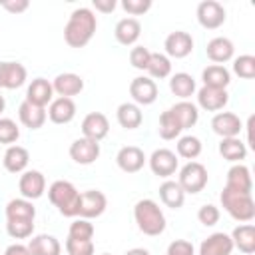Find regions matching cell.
Wrapping results in <instances>:
<instances>
[{"instance_id": "6da1fadb", "label": "cell", "mask_w": 255, "mask_h": 255, "mask_svg": "<svg viewBox=\"0 0 255 255\" xmlns=\"http://www.w3.org/2000/svg\"><path fill=\"white\" fill-rule=\"evenodd\" d=\"M96 28H98V20L94 10L86 6L76 8L64 26V40L70 48H84L94 38Z\"/></svg>"}, {"instance_id": "7a4b0ae2", "label": "cell", "mask_w": 255, "mask_h": 255, "mask_svg": "<svg viewBox=\"0 0 255 255\" xmlns=\"http://www.w3.org/2000/svg\"><path fill=\"white\" fill-rule=\"evenodd\" d=\"M133 219L143 235L157 237L165 231V215L153 199H139L133 205Z\"/></svg>"}, {"instance_id": "3957f363", "label": "cell", "mask_w": 255, "mask_h": 255, "mask_svg": "<svg viewBox=\"0 0 255 255\" xmlns=\"http://www.w3.org/2000/svg\"><path fill=\"white\" fill-rule=\"evenodd\" d=\"M48 199L64 217H78L80 191L76 189V185L72 181L56 179L48 187Z\"/></svg>"}, {"instance_id": "277c9868", "label": "cell", "mask_w": 255, "mask_h": 255, "mask_svg": "<svg viewBox=\"0 0 255 255\" xmlns=\"http://www.w3.org/2000/svg\"><path fill=\"white\" fill-rule=\"evenodd\" d=\"M219 199H221V207L235 221L249 223L255 217V201H253L251 193H241V191H233L229 187H223Z\"/></svg>"}, {"instance_id": "5b68a950", "label": "cell", "mask_w": 255, "mask_h": 255, "mask_svg": "<svg viewBox=\"0 0 255 255\" xmlns=\"http://www.w3.org/2000/svg\"><path fill=\"white\" fill-rule=\"evenodd\" d=\"M207 167L199 161H187L181 169H179V179L177 183L181 185V189L185 193H199L203 191V187L207 185Z\"/></svg>"}, {"instance_id": "8992f818", "label": "cell", "mask_w": 255, "mask_h": 255, "mask_svg": "<svg viewBox=\"0 0 255 255\" xmlns=\"http://www.w3.org/2000/svg\"><path fill=\"white\" fill-rule=\"evenodd\" d=\"M195 16H197L199 26H203L205 30H217L227 20V12H225L223 4H219L217 0H203V2H199L197 10H195Z\"/></svg>"}, {"instance_id": "52a82bcc", "label": "cell", "mask_w": 255, "mask_h": 255, "mask_svg": "<svg viewBox=\"0 0 255 255\" xmlns=\"http://www.w3.org/2000/svg\"><path fill=\"white\" fill-rule=\"evenodd\" d=\"M108 207V197L98 189H88L80 193L78 203V217L82 219H94L100 217Z\"/></svg>"}, {"instance_id": "ba28073f", "label": "cell", "mask_w": 255, "mask_h": 255, "mask_svg": "<svg viewBox=\"0 0 255 255\" xmlns=\"http://www.w3.org/2000/svg\"><path fill=\"white\" fill-rule=\"evenodd\" d=\"M147 163H149V169H151L155 175H159V177H169V175H173V173L177 171V167H179V159H177L175 151H171V149H167V147L155 149V151L149 155Z\"/></svg>"}, {"instance_id": "9c48e42d", "label": "cell", "mask_w": 255, "mask_h": 255, "mask_svg": "<svg viewBox=\"0 0 255 255\" xmlns=\"http://www.w3.org/2000/svg\"><path fill=\"white\" fill-rule=\"evenodd\" d=\"M163 48H165L167 58L181 60V58H187L193 52V38H191V34H187L183 30H175V32L165 36Z\"/></svg>"}, {"instance_id": "30bf717a", "label": "cell", "mask_w": 255, "mask_h": 255, "mask_svg": "<svg viewBox=\"0 0 255 255\" xmlns=\"http://www.w3.org/2000/svg\"><path fill=\"white\" fill-rule=\"evenodd\" d=\"M129 96L137 106H151L157 100V84L147 76H137L129 82Z\"/></svg>"}, {"instance_id": "8fae6325", "label": "cell", "mask_w": 255, "mask_h": 255, "mask_svg": "<svg viewBox=\"0 0 255 255\" xmlns=\"http://www.w3.org/2000/svg\"><path fill=\"white\" fill-rule=\"evenodd\" d=\"M18 189L22 193L24 199H38L44 195L46 191V177L42 171L38 169H26L22 175H20V181H18Z\"/></svg>"}, {"instance_id": "7c38bea8", "label": "cell", "mask_w": 255, "mask_h": 255, "mask_svg": "<svg viewBox=\"0 0 255 255\" xmlns=\"http://www.w3.org/2000/svg\"><path fill=\"white\" fill-rule=\"evenodd\" d=\"M211 129L223 139V137H239L243 124L237 114L233 112H217L211 118Z\"/></svg>"}, {"instance_id": "4fadbf2b", "label": "cell", "mask_w": 255, "mask_h": 255, "mask_svg": "<svg viewBox=\"0 0 255 255\" xmlns=\"http://www.w3.org/2000/svg\"><path fill=\"white\" fill-rule=\"evenodd\" d=\"M70 157L78 165H90L100 157V141L88 139V137H78L70 145Z\"/></svg>"}, {"instance_id": "5bb4252c", "label": "cell", "mask_w": 255, "mask_h": 255, "mask_svg": "<svg viewBox=\"0 0 255 255\" xmlns=\"http://www.w3.org/2000/svg\"><path fill=\"white\" fill-rule=\"evenodd\" d=\"M145 161H147V157H145L143 149L137 145H126L116 155V163L124 173H137L145 165Z\"/></svg>"}, {"instance_id": "9a60e30c", "label": "cell", "mask_w": 255, "mask_h": 255, "mask_svg": "<svg viewBox=\"0 0 255 255\" xmlns=\"http://www.w3.org/2000/svg\"><path fill=\"white\" fill-rule=\"evenodd\" d=\"M108 131H110V122L102 112H90L82 120V137L102 141L108 135Z\"/></svg>"}, {"instance_id": "2e32d148", "label": "cell", "mask_w": 255, "mask_h": 255, "mask_svg": "<svg viewBox=\"0 0 255 255\" xmlns=\"http://www.w3.org/2000/svg\"><path fill=\"white\" fill-rule=\"evenodd\" d=\"M229 102V94L227 90H219V88H199L197 90V106L205 112H219L227 106Z\"/></svg>"}, {"instance_id": "e0dca14e", "label": "cell", "mask_w": 255, "mask_h": 255, "mask_svg": "<svg viewBox=\"0 0 255 255\" xmlns=\"http://www.w3.org/2000/svg\"><path fill=\"white\" fill-rule=\"evenodd\" d=\"M52 100H54L52 82H48L46 78H34L26 90V102H30L38 108H46V106H50Z\"/></svg>"}, {"instance_id": "ac0fdd59", "label": "cell", "mask_w": 255, "mask_h": 255, "mask_svg": "<svg viewBox=\"0 0 255 255\" xmlns=\"http://www.w3.org/2000/svg\"><path fill=\"white\" fill-rule=\"evenodd\" d=\"M52 88L54 94H58V98H74L84 90V80L74 72H64L54 78Z\"/></svg>"}, {"instance_id": "d6986e66", "label": "cell", "mask_w": 255, "mask_h": 255, "mask_svg": "<svg viewBox=\"0 0 255 255\" xmlns=\"http://www.w3.org/2000/svg\"><path fill=\"white\" fill-rule=\"evenodd\" d=\"M50 122L58 124V126H64V124H70L74 118H76V104L72 98H54L46 110Z\"/></svg>"}, {"instance_id": "ffe728a7", "label": "cell", "mask_w": 255, "mask_h": 255, "mask_svg": "<svg viewBox=\"0 0 255 255\" xmlns=\"http://www.w3.org/2000/svg\"><path fill=\"white\" fill-rule=\"evenodd\" d=\"M233 241L227 233L223 231H217V233H211L207 235L201 245H199V255H231L233 251Z\"/></svg>"}, {"instance_id": "44dd1931", "label": "cell", "mask_w": 255, "mask_h": 255, "mask_svg": "<svg viewBox=\"0 0 255 255\" xmlns=\"http://www.w3.org/2000/svg\"><path fill=\"white\" fill-rule=\"evenodd\" d=\"M205 54H207V58H209L213 64L223 66L225 62H229V60L233 58V54H235V46H233V42H231L229 38H225V36H217V38H211V40L207 42V46H205Z\"/></svg>"}, {"instance_id": "7402d4cb", "label": "cell", "mask_w": 255, "mask_h": 255, "mask_svg": "<svg viewBox=\"0 0 255 255\" xmlns=\"http://www.w3.org/2000/svg\"><path fill=\"white\" fill-rule=\"evenodd\" d=\"M225 187H229V189H233V191H241V193H251V189H253V179H251L249 167L243 165V163L231 165L229 171H227Z\"/></svg>"}, {"instance_id": "603a6c76", "label": "cell", "mask_w": 255, "mask_h": 255, "mask_svg": "<svg viewBox=\"0 0 255 255\" xmlns=\"http://www.w3.org/2000/svg\"><path fill=\"white\" fill-rule=\"evenodd\" d=\"M139 34H141V24L137 18H122L114 28V36L122 46H133Z\"/></svg>"}, {"instance_id": "cb8c5ba5", "label": "cell", "mask_w": 255, "mask_h": 255, "mask_svg": "<svg viewBox=\"0 0 255 255\" xmlns=\"http://www.w3.org/2000/svg\"><path fill=\"white\" fill-rule=\"evenodd\" d=\"M18 118H20V124L30 128V129H40L46 120H48V114H46V108H38L30 102H22L20 108H18Z\"/></svg>"}, {"instance_id": "d4e9b609", "label": "cell", "mask_w": 255, "mask_h": 255, "mask_svg": "<svg viewBox=\"0 0 255 255\" xmlns=\"http://www.w3.org/2000/svg\"><path fill=\"white\" fill-rule=\"evenodd\" d=\"M28 161H30L28 149L22 145H16V143L8 145V149L4 151V159H2L6 171H10V173H24L28 167Z\"/></svg>"}, {"instance_id": "484cf974", "label": "cell", "mask_w": 255, "mask_h": 255, "mask_svg": "<svg viewBox=\"0 0 255 255\" xmlns=\"http://www.w3.org/2000/svg\"><path fill=\"white\" fill-rule=\"evenodd\" d=\"M231 241L233 247H237L241 253L251 255L255 253V227L251 223H241L231 231Z\"/></svg>"}, {"instance_id": "4316f807", "label": "cell", "mask_w": 255, "mask_h": 255, "mask_svg": "<svg viewBox=\"0 0 255 255\" xmlns=\"http://www.w3.org/2000/svg\"><path fill=\"white\" fill-rule=\"evenodd\" d=\"M28 72L20 62H2V88L16 90L26 84Z\"/></svg>"}, {"instance_id": "83f0119b", "label": "cell", "mask_w": 255, "mask_h": 255, "mask_svg": "<svg viewBox=\"0 0 255 255\" xmlns=\"http://www.w3.org/2000/svg\"><path fill=\"white\" fill-rule=\"evenodd\" d=\"M116 118H118V124L126 129H135L141 126L143 122V114H141V108L133 102H124L118 106L116 110Z\"/></svg>"}, {"instance_id": "f1b7e54d", "label": "cell", "mask_w": 255, "mask_h": 255, "mask_svg": "<svg viewBox=\"0 0 255 255\" xmlns=\"http://www.w3.org/2000/svg\"><path fill=\"white\" fill-rule=\"evenodd\" d=\"M28 251H30V255H60L62 253V245L54 235L40 233V235H34L30 239Z\"/></svg>"}, {"instance_id": "f546056e", "label": "cell", "mask_w": 255, "mask_h": 255, "mask_svg": "<svg viewBox=\"0 0 255 255\" xmlns=\"http://www.w3.org/2000/svg\"><path fill=\"white\" fill-rule=\"evenodd\" d=\"M159 199L165 207L169 209H179L185 201V191L181 189V185L173 179H165L159 185Z\"/></svg>"}, {"instance_id": "4dcf8cb0", "label": "cell", "mask_w": 255, "mask_h": 255, "mask_svg": "<svg viewBox=\"0 0 255 255\" xmlns=\"http://www.w3.org/2000/svg\"><path fill=\"white\" fill-rule=\"evenodd\" d=\"M201 80H203V86L207 88H219V90H227L229 82H231V74L225 66H219V64H211L207 66L203 72H201Z\"/></svg>"}, {"instance_id": "1f68e13d", "label": "cell", "mask_w": 255, "mask_h": 255, "mask_svg": "<svg viewBox=\"0 0 255 255\" xmlns=\"http://www.w3.org/2000/svg\"><path fill=\"white\" fill-rule=\"evenodd\" d=\"M169 112H171V114L175 116V120L179 122L181 129L193 128V126L197 124V120H199V110H197V106L191 104V102H187V100H181V102L173 104V106L169 108Z\"/></svg>"}, {"instance_id": "d6a6232c", "label": "cell", "mask_w": 255, "mask_h": 255, "mask_svg": "<svg viewBox=\"0 0 255 255\" xmlns=\"http://www.w3.org/2000/svg\"><path fill=\"white\" fill-rule=\"evenodd\" d=\"M169 90L179 100H187V98H191L195 94V80L187 72H175L169 78Z\"/></svg>"}, {"instance_id": "836d02e7", "label": "cell", "mask_w": 255, "mask_h": 255, "mask_svg": "<svg viewBox=\"0 0 255 255\" xmlns=\"http://www.w3.org/2000/svg\"><path fill=\"white\" fill-rule=\"evenodd\" d=\"M219 153L231 163H241V159L247 157V145L239 137H223L219 141Z\"/></svg>"}, {"instance_id": "e575fe53", "label": "cell", "mask_w": 255, "mask_h": 255, "mask_svg": "<svg viewBox=\"0 0 255 255\" xmlns=\"http://www.w3.org/2000/svg\"><path fill=\"white\" fill-rule=\"evenodd\" d=\"M145 72H147V78H151L153 82H155V80L169 78V74H171V60H169L165 54L151 52Z\"/></svg>"}, {"instance_id": "d590c367", "label": "cell", "mask_w": 255, "mask_h": 255, "mask_svg": "<svg viewBox=\"0 0 255 255\" xmlns=\"http://www.w3.org/2000/svg\"><path fill=\"white\" fill-rule=\"evenodd\" d=\"M34 217H36V207L30 199L18 197L6 203V219H34Z\"/></svg>"}, {"instance_id": "8d00e7d4", "label": "cell", "mask_w": 255, "mask_h": 255, "mask_svg": "<svg viewBox=\"0 0 255 255\" xmlns=\"http://www.w3.org/2000/svg\"><path fill=\"white\" fill-rule=\"evenodd\" d=\"M177 157H183V159H189V161H195V157H199L203 145H201V139L195 137V135H183L177 139Z\"/></svg>"}, {"instance_id": "74e56055", "label": "cell", "mask_w": 255, "mask_h": 255, "mask_svg": "<svg viewBox=\"0 0 255 255\" xmlns=\"http://www.w3.org/2000/svg\"><path fill=\"white\" fill-rule=\"evenodd\" d=\"M181 126H179V122L175 120V116L169 112V110H165L161 116H159V124H157V133H159V137L161 139H175V137H179L181 135Z\"/></svg>"}, {"instance_id": "f35d334b", "label": "cell", "mask_w": 255, "mask_h": 255, "mask_svg": "<svg viewBox=\"0 0 255 255\" xmlns=\"http://www.w3.org/2000/svg\"><path fill=\"white\" fill-rule=\"evenodd\" d=\"M6 233L12 239H28L34 233V219H6Z\"/></svg>"}, {"instance_id": "ab89813d", "label": "cell", "mask_w": 255, "mask_h": 255, "mask_svg": "<svg viewBox=\"0 0 255 255\" xmlns=\"http://www.w3.org/2000/svg\"><path fill=\"white\" fill-rule=\"evenodd\" d=\"M233 72L243 78V80H251L255 78V56L251 54H241L233 60Z\"/></svg>"}, {"instance_id": "60d3db41", "label": "cell", "mask_w": 255, "mask_h": 255, "mask_svg": "<svg viewBox=\"0 0 255 255\" xmlns=\"http://www.w3.org/2000/svg\"><path fill=\"white\" fill-rule=\"evenodd\" d=\"M20 137V128L10 118H0V143L2 145H14Z\"/></svg>"}, {"instance_id": "b9f144b4", "label": "cell", "mask_w": 255, "mask_h": 255, "mask_svg": "<svg viewBox=\"0 0 255 255\" xmlns=\"http://www.w3.org/2000/svg\"><path fill=\"white\" fill-rule=\"evenodd\" d=\"M68 237L72 239H92L94 237V225L90 223V219H74L70 229H68Z\"/></svg>"}, {"instance_id": "7bdbcfd3", "label": "cell", "mask_w": 255, "mask_h": 255, "mask_svg": "<svg viewBox=\"0 0 255 255\" xmlns=\"http://www.w3.org/2000/svg\"><path fill=\"white\" fill-rule=\"evenodd\" d=\"M68 255H94V241L92 239H66Z\"/></svg>"}, {"instance_id": "ee69618b", "label": "cell", "mask_w": 255, "mask_h": 255, "mask_svg": "<svg viewBox=\"0 0 255 255\" xmlns=\"http://www.w3.org/2000/svg\"><path fill=\"white\" fill-rule=\"evenodd\" d=\"M219 217H221L219 207H215L213 203H205V205H201L199 211H197V219H199V223L205 225V227H213V225L219 221Z\"/></svg>"}, {"instance_id": "f6af8a7d", "label": "cell", "mask_w": 255, "mask_h": 255, "mask_svg": "<svg viewBox=\"0 0 255 255\" xmlns=\"http://www.w3.org/2000/svg\"><path fill=\"white\" fill-rule=\"evenodd\" d=\"M149 56H151V52L145 46H133L131 52H129V64L135 70H145L147 62H149Z\"/></svg>"}, {"instance_id": "bcb514c9", "label": "cell", "mask_w": 255, "mask_h": 255, "mask_svg": "<svg viewBox=\"0 0 255 255\" xmlns=\"http://www.w3.org/2000/svg\"><path fill=\"white\" fill-rule=\"evenodd\" d=\"M122 8L129 16H141L151 8V0H122Z\"/></svg>"}, {"instance_id": "7dc6e473", "label": "cell", "mask_w": 255, "mask_h": 255, "mask_svg": "<svg viewBox=\"0 0 255 255\" xmlns=\"http://www.w3.org/2000/svg\"><path fill=\"white\" fill-rule=\"evenodd\" d=\"M195 249H193V243L187 241V239H175L169 243L165 255H193Z\"/></svg>"}, {"instance_id": "c3c4849f", "label": "cell", "mask_w": 255, "mask_h": 255, "mask_svg": "<svg viewBox=\"0 0 255 255\" xmlns=\"http://www.w3.org/2000/svg\"><path fill=\"white\" fill-rule=\"evenodd\" d=\"M0 6L4 10H8L10 14H22V12H26L30 8V2L28 0H2Z\"/></svg>"}, {"instance_id": "681fc988", "label": "cell", "mask_w": 255, "mask_h": 255, "mask_svg": "<svg viewBox=\"0 0 255 255\" xmlns=\"http://www.w3.org/2000/svg\"><path fill=\"white\" fill-rule=\"evenodd\" d=\"M92 6L96 8V12H102V14H110L116 10L118 2L116 0H92Z\"/></svg>"}, {"instance_id": "f907efd6", "label": "cell", "mask_w": 255, "mask_h": 255, "mask_svg": "<svg viewBox=\"0 0 255 255\" xmlns=\"http://www.w3.org/2000/svg\"><path fill=\"white\" fill-rule=\"evenodd\" d=\"M4 255H30L28 251V245H22V243H12L6 247Z\"/></svg>"}, {"instance_id": "816d5d0a", "label": "cell", "mask_w": 255, "mask_h": 255, "mask_svg": "<svg viewBox=\"0 0 255 255\" xmlns=\"http://www.w3.org/2000/svg\"><path fill=\"white\" fill-rule=\"evenodd\" d=\"M124 255H151L147 249H143V247H133V249H129V251H126Z\"/></svg>"}, {"instance_id": "f5cc1de1", "label": "cell", "mask_w": 255, "mask_h": 255, "mask_svg": "<svg viewBox=\"0 0 255 255\" xmlns=\"http://www.w3.org/2000/svg\"><path fill=\"white\" fill-rule=\"evenodd\" d=\"M4 108H6V100H4V96H0V114L4 112Z\"/></svg>"}, {"instance_id": "db71d44e", "label": "cell", "mask_w": 255, "mask_h": 255, "mask_svg": "<svg viewBox=\"0 0 255 255\" xmlns=\"http://www.w3.org/2000/svg\"><path fill=\"white\" fill-rule=\"evenodd\" d=\"M0 88H2V62H0Z\"/></svg>"}, {"instance_id": "11a10c76", "label": "cell", "mask_w": 255, "mask_h": 255, "mask_svg": "<svg viewBox=\"0 0 255 255\" xmlns=\"http://www.w3.org/2000/svg\"><path fill=\"white\" fill-rule=\"evenodd\" d=\"M102 255H110V253H102Z\"/></svg>"}]
</instances>
